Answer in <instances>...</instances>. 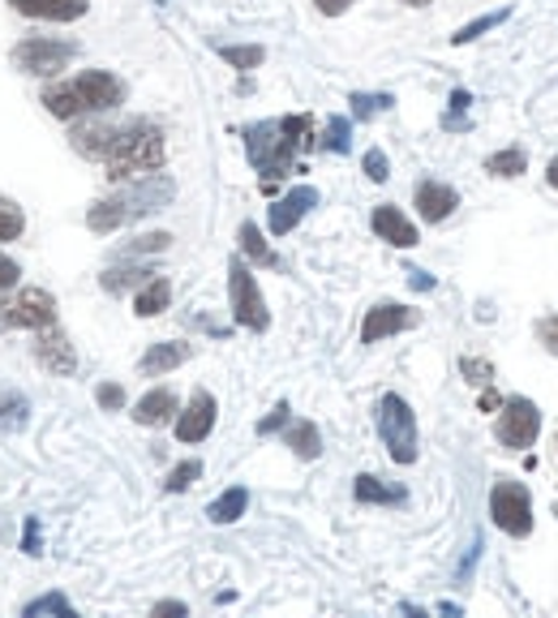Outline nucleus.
<instances>
[{
	"label": "nucleus",
	"mask_w": 558,
	"mask_h": 618,
	"mask_svg": "<svg viewBox=\"0 0 558 618\" xmlns=\"http://www.w3.org/2000/svg\"><path fill=\"white\" fill-rule=\"evenodd\" d=\"M236 241H241V254L245 258H254L258 267H276V250L267 245V237L258 232V223H241V232H236Z\"/></svg>",
	"instance_id": "nucleus-24"
},
{
	"label": "nucleus",
	"mask_w": 558,
	"mask_h": 618,
	"mask_svg": "<svg viewBox=\"0 0 558 618\" xmlns=\"http://www.w3.org/2000/svg\"><path fill=\"white\" fill-rule=\"evenodd\" d=\"M413 206H417V215L425 223H442V219H451V210L460 206V194H456L447 181H417Z\"/></svg>",
	"instance_id": "nucleus-13"
},
{
	"label": "nucleus",
	"mask_w": 558,
	"mask_h": 618,
	"mask_svg": "<svg viewBox=\"0 0 558 618\" xmlns=\"http://www.w3.org/2000/svg\"><path fill=\"white\" fill-rule=\"evenodd\" d=\"M352 498L356 502H378V507H400L409 494L396 489V485H387V481L369 477V473H361V477L352 481Z\"/></svg>",
	"instance_id": "nucleus-22"
},
{
	"label": "nucleus",
	"mask_w": 558,
	"mask_h": 618,
	"mask_svg": "<svg viewBox=\"0 0 558 618\" xmlns=\"http://www.w3.org/2000/svg\"><path fill=\"white\" fill-rule=\"evenodd\" d=\"M190 343L181 340H163V343H150L146 352H142L138 369L142 374H168V369H177V365H185L190 361Z\"/></svg>",
	"instance_id": "nucleus-18"
},
{
	"label": "nucleus",
	"mask_w": 558,
	"mask_h": 618,
	"mask_svg": "<svg viewBox=\"0 0 558 618\" xmlns=\"http://www.w3.org/2000/svg\"><path fill=\"white\" fill-rule=\"evenodd\" d=\"M35 356H39V365H48L52 374H65V378L77 369L73 343L65 340V331H57V323H52V327H44V336H39V343H35Z\"/></svg>",
	"instance_id": "nucleus-15"
},
{
	"label": "nucleus",
	"mask_w": 558,
	"mask_h": 618,
	"mask_svg": "<svg viewBox=\"0 0 558 618\" xmlns=\"http://www.w3.org/2000/svg\"><path fill=\"white\" fill-rule=\"evenodd\" d=\"M22 228H26V219H22V210L9 203H0V241H13V237H22Z\"/></svg>",
	"instance_id": "nucleus-35"
},
{
	"label": "nucleus",
	"mask_w": 558,
	"mask_h": 618,
	"mask_svg": "<svg viewBox=\"0 0 558 618\" xmlns=\"http://www.w3.org/2000/svg\"><path fill=\"white\" fill-rule=\"evenodd\" d=\"M77 44L73 39H52V35H31L13 48V65L31 77H57L61 69H70L77 61Z\"/></svg>",
	"instance_id": "nucleus-6"
},
{
	"label": "nucleus",
	"mask_w": 558,
	"mask_h": 618,
	"mask_svg": "<svg viewBox=\"0 0 558 618\" xmlns=\"http://www.w3.org/2000/svg\"><path fill=\"white\" fill-rule=\"evenodd\" d=\"M168 301H172V283L163 275H150L138 288V296H134V314L138 318H155V314L168 310Z\"/></svg>",
	"instance_id": "nucleus-21"
},
{
	"label": "nucleus",
	"mask_w": 558,
	"mask_h": 618,
	"mask_svg": "<svg viewBox=\"0 0 558 618\" xmlns=\"http://www.w3.org/2000/svg\"><path fill=\"white\" fill-rule=\"evenodd\" d=\"M413 288H417V292H429V288H434V279H429L425 271H413Z\"/></svg>",
	"instance_id": "nucleus-45"
},
{
	"label": "nucleus",
	"mask_w": 558,
	"mask_h": 618,
	"mask_svg": "<svg viewBox=\"0 0 558 618\" xmlns=\"http://www.w3.org/2000/svg\"><path fill=\"white\" fill-rule=\"evenodd\" d=\"M26 618H39V615H73L70 597H61V593H48V597H39V602H31L26 610H22Z\"/></svg>",
	"instance_id": "nucleus-33"
},
{
	"label": "nucleus",
	"mask_w": 558,
	"mask_h": 618,
	"mask_svg": "<svg viewBox=\"0 0 558 618\" xmlns=\"http://www.w3.org/2000/svg\"><path fill=\"white\" fill-rule=\"evenodd\" d=\"M489 516L507 537H529L533 533V498L520 481H494L489 489Z\"/></svg>",
	"instance_id": "nucleus-7"
},
{
	"label": "nucleus",
	"mask_w": 558,
	"mask_h": 618,
	"mask_svg": "<svg viewBox=\"0 0 558 618\" xmlns=\"http://www.w3.org/2000/svg\"><path fill=\"white\" fill-rule=\"evenodd\" d=\"M361 168H365V177H369L374 185H383V181L391 177V168H387V155H383L378 146H369V150H365V159H361Z\"/></svg>",
	"instance_id": "nucleus-34"
},
{
	"label": "nucleus",
	"mask_w": 558,
	"mask_h": 618,
	"mask_svg": "<svg viewBox=\"0 0 558 618\" xmlns=\"http://www.w3.org/2000/svg\"><path fill=\"white\" fill-rule=\"evenodd\" d=\"M57 323V301L44 288H22L13 301L0 305V327H31L44 331Z\"/></svg>",
	"instance_id": "nucleus-10"
},
{
	"label": "nucleus",
	"mask_w": 558,
	"mask_h": 618,
	"mask_svg": "<svg viewBox=\"0 0 558 618\" xmlns=\"http://www.w3.org/2000/svg\"><path fill=\"white\" fill-rule=\"evenodd\" d=\"M26 554H39V520H26Z\"/></svg>",
	"instance_id": "nucleus-43"
},
{
	"label": "nucleus",
	"mask_w": 558,
	"mask_h": 618,
	"mask_svg": "<svg viewBox=\"0 0 558 618\" xmlns=\"http://www.w3.org/2000/svg\"><path fill=\"white\" fill-rule=\"evenodd\" d=\"M155 615H190V610H185V602H159Z\"/></svg>",
	"instance_id": "nucleus-44"
},
{
	"label": "nucleus",
	"mask_w": 558,
	"mask_h": 618,
	"mask_svg": "<svg viewBox=\"0 0 558 618\" xmlns=\"http://www.w3.org/2000/svg\"><path fill=\"white\" fill-rule=\"evenodd\" d=\"M546 181H550V185L558 190V155L550 159V168H546Z\"/></svg>",
	"instance_id": "nucleus-46"
},
{
	"label": "nucleus",
	"mask_w": 558,
	"mask_h": 618,
	"mask_svg": "<svg viewBox=\"0 0 558 618\" xmlns=\"http://www.w3.org/2000/svg\"><path fill=\"white\" fill-rule=\"evenodd\" d=\"M511 17V9H494V13H486V17H477V22H469V26H460L456 35H451V44L456 48H464V44H473V39H482L486 31H494V26H502Z\"/></svg>",
	"instance_id": "nucleus-27"
},
{
	"label": "nucleus",
	"mask_w": 558,
	"mask_h": 618,
	"mask_svg": "<svg viewBox=\"0 0 558 618\" xmlns=\"http://www.w3.org/2000/svg\"><path fill=\"white\" fill-rule=\"evenodd\" d=\"M22 17H39V22H77L90 4L86 0H9Z\"/></svg>",
	"instance_id": "nucleus-17"
},
{
	"label": "nucleus",
	"mask_w": 558,
	"mask_h": 618,
	"mask_svg": "<svg viewBox=\"0 0 558 618\" xmlns=\"http://www.w3.org/2000/svg\"><path fill=\"white\" fill-rule=\"evenodd\" d=\"M219 57L232 69H258L267 61V48H263V44H223Z\"/></svg>",
	"instance_id": "nucleus-26"
},
{
	"label": "nucleus",
	"mask_w": 558,
	"mask_h": 618,
	"mask_svg": "<svg viewBox=\"0 0 558 618\" xmlns=\"http://www.w3.org/2000/svg\"><path fill=\"white\" fill-rule=\"evenodd\" d=\"M486 172L489 177H524L529 172V155L520 150V146H507V150H494V155H486Z\"/></svg>",
	"instance_id": "nucleus-25"
},
{
	"label": "nucleus",
	"mask_w": 558,
	"mask_h": 618,
	"mask_svg": "<svg viewBox=\"0 0 558 618\" xmlns=\"http://www.w3.org/2000/svg\"><path fill=\"white\" fill-rule=\"evenodd\" d=\"M172 198H177L172 177L150 172V177H138L130 190H121V194H112V198H99V203L86 210V228H90V232H117V228L134 223L142 215L163 210Z\"/></svg>",
	"instance_id": "nucleus-4"
},
{
	"label": "nucleus",
	"mask_w": 558,
	"mask_h": 618,
	"mask_svg": "<svg viewBox=\"0 0 558 618\" xmlns=\"http://www.w3.org/2000/svg\"><path fill=\"white\" fill-rule=\"evenodd\" d=\"M404 4H413V9H425V4H429V0H404Z\"/></svg>",
	"instance_id": "nucleus-48"
},
{
	"label": "nucleus",
	"mask_w": 558,
	"mask_h": 618,
	"mask_svg": "<svg viewBox=\"0 0 558 618\" xmlns=\"http://www.w3.org/2000/svg\"><path fill=\"white\" fill-rule=\"evenodd\" d=\"M460 369L469 374V383H489V374H494V365H489V361H473V356H464V361H460Z\"/></svg>",
	"instance_id": "nucleus-39"
},
{
	"label": "nucleus",
	"mask_w": 558,
	"mask_h": 618,
	"mask_svg": "<svg viewBox=\"0 0 558 618\" xmlns=\"http://www.w3.org/2000/svg\"><path fill=\"white\" fill-rule=\"evenodd\" d=\"M369 223H374V232H378L387 245H396V250H413V245H417V228L404 219V210H400V206H391V203L378 206Z\"/></svg>",
	"instance_id": "nucleus-16"
},
{
	"label": "nucleus",
	"mask_w": 558,
	"mask_h": 618,
	"mask_svg": "<svg viewBox=\"0 0 558 618\" xmlns=\"http://www.w3.org/2000/svg\"><path fill=\"white\" fill-rule=\"evenodd\" d=\"M349 104H352V117H356V121H374V117L387 112L396 99H391V95H365V90H356Z\"/></svg>",
	"instance_id": "nucleus-28"
},
{
	"label": "nucleus",
	"mask_w": 558,
	"mask_h": 618,
	"mask_svg": "<svg viewBox=\"0 0 558 618\" xmlns=\"http://www.w3.org/2000/svg\"><path fill=\"white\" fill-rule=\"evenodd\" d=\"M378 438L396 464L417 460V416L409 409L404 396H383L378 400Z\"/></svg>",
	"instance_id": "nucleus-5"
},
{
	"label": "nucleus",
	"mask_w": 558,
	"mask_h": 618,
	"mask_svg": "<svg viewBox=\"0 0 558 618\" xmlns=\"http://www.w3.org/2000/svg\"><path fill=\"white\" fill-rule=\"evenodd\" d=\"M314 206H318V190H314V185H296V190H288V194L271 206V232H276V237H288Z\"/></svg>",
	"instance_id": "nucleus-12"
},
{
	"label": "nucleus",
	"mask_w": 558,
	"mask_h": 618,
	"mask_svg": "<svg viewBox=\"0 0 558 618\" xmlns=\"http://www.w3.org/2000/svg\"><path fill=\"white\" fill-rule=\"evenodd\" d=\"M168 232H150V237H138L134 245H130V254H159V250H168Z\"/></svg>",
	"instance_id": "nucleus-37"
},
{
	"label": "nucleus",
	"mask_w": 558,
	"mask_h": 618,
	"mask_svg": "<svg viewBox=\"0 0 558 618\" xmlns=\"http://www.w3.org/2000/svg\"><path fill=\"white\" fill-rule=\"evenodd\" d=\"M150 271H142V267H130V271H104L99 275V283H104V292H125L130 283H146Z\"/></svg>",
	"instance_id": "nucleus-32"
},
{
	"label": "nucleus",
	"mask_w": 558,
	"mask_h": 618,
	"mask_svg": "<svg viewBox=\"0 0 558 618\" xmlns=\"http://www.w3.org/2000/svg\"><path fill=\"white\" fill-rule=\"evenodd\" d=\"M314 142V117H279V121H258L245 130V155L263 172V190L271 194L279 177L296 168V155Z\"/></svg>",
	"instance_id": "nucleus-2"
},
{
	"label": "nucleus",
	"mask_w": 558,
	"mask_h": 618,
	"mask_svg": "<svg viewBox=\"0 0 558 618\" xmlns=\"http://www.w3.org/2000/svg\"><path fill=\"white\" fill-rule=\"evenodd\" d=\"M498 404H502V400H498V396H494V391H486V396H482V409H498Z\"/></svg>",
	"instance_id": "nucleus-47"
},
{
	"label": "nucleus",
	"mask_w": 558,
	"mask_h": 618,
	"mask_svg": "<svg viewBox=\"0 0 558 618\" xmlns=\"http://www.w3.org/2000/svg\"><path fill=\"white\" fill-rule=\"evenodd\" d=\"M537 434H542V409H537L533 400H524V396L502 400V412H498V421H494V438H498L502 447L524 451V447L537 443Z\"/></svg>",
	"instance_id": "nucleus-9"
},
{
	"label": "nucleus",
	"mask_w": 558,
	"mask_h": 618,
	"mask_svg": "<svg viewBox=\"0 0 558 618\" xmlns=\"http://www.w3.org/2000/svg\"><path fill=\"white\" fill-rule=\"evenodd\" d=\"M245 507H250V489L245 485H232V489H223L215 502L207 507L210 524H236L241 516H245Z\"/></svg>",
	"instance_id": "nucleus-23"
},
{
	"label": "nucleus",
	"mask_w": 558,
	"mask_h": 618,
	"mask_svg": "<svg viewBox=\"0 0 558 618\" xmlns=\"http://www.w3.org/2000/svg\"><path fill=\"white\" fill-rule=\"evenodd\" d=\"M323 146H327V150H336V155H349L352 150V121L349 117H331V121H327V137H323Z\"/></svg>",
	"instance_id": "nucleus-30"
},
{
	"label": "nucleus",
	"mask_w": 558,
	"mask_h": 618,
	"mask_svg": "<svg viewBox=\"0 0 558 618\" xmlns=\"http://www.w3.org/2000/svg\"><path fill=\"white\" fill-rule=\"evenodd\" d=\"M73 150L104 163L108 181H138L163 168V130L155 121H125V125H82L73 130Z\"/></svg>",
	"instance_id": "nucleus-1"
},
{
	"label": "nucleus",
	"mask_w": 558,
	"mask_h": 618,
	"mask_svg": "<svg viewBox=\"0 0 558 618\" xmlns=\"http://www.w3.org/2000/svg\"><path fill=\"white\" fill-rule=\"evenodd\" d=\"M469 108H473V95L456 86V90H451V108H447V117H442V130H451V134H456V130H469V117H464Z\"/></svg>",
	"instance_id": "nucleus-29"
},
{
	"label": "nucleus",
	"mask_w": 558,
	"mask_h": 618,
	"mask_svg": "<svg viewBox=\"0 0 558 618\" xmlns=\"http://www.w3.org/2000/svg\"><path fill=\"white\" fill-rule=\"evenodd\" d=\"M537 336H542V343L558 356V314L555 318H546V323H537Z\"/></svg>",
	"instance_id": "nucleus-40"
},
{
	"label": "nucleus",
	"mask_w": 558,
	"mask_h": 618,
	"mask_svg": "<svg viewBox=\"0 0 558 618\" xmlns=\"http://www.w3.org/2000/svg\"><path fill=\"white\" fill-rule=\"evenodd\" d=\"M177 416V396L168 391V387H155V391H146L138 404H134V421L138 425H168Z\"/></svg>",
	"instance_id": "nucleus-19"
},
{
	"label": "nucleus",
	"mask_w": 558,
	"mask_h": 618,
	"mask_svg": "<svg viewBox=\"0 0 558 618\" xmlns=\"http://www.w3.org/2000/svg\"><path fill=\"white\" fill-rule=\"evenodd\" d=\"M283 443L292 447L296 460H318L323 456V434L314 421H288L283 425Z\"/></svg>",
	"instance_id": "nucleus-20"
},
{
	"label": "nucleus",
	"mask_w": 558,
	"mask_h": 618,
	"mask_svg": "<svg viewBox=\"0 0 558 618\" xmlns=\"http://www.w3.org/2000/svg\"><path fill=\"white\" fill-rule=\"evenodd\" d=\"M417 323H421L417 310L383 301V305H374V310L365 314V323H361V343H378V340H387V336H400V331H409V327H417Z\"/></svg>",
	"instance_id": "nucleus-11"
},
{
	"label": "nucleus",
	"mask_w": 558,
	"mask_h": 618,
	"mask_svg": "<svg viewBox=\"0 0 558 618\" xmlns=\"http://www.w3.org/2000/svg\"><path fill=\"white\" fill-rule=\"evenodd\" d=\"M318 4V13H327V17H340V13H349L352 0H314Z\"/></svg>",
	"instance_id": "nucleus-42"
},
{
	"label": "nucleus",
	"mask_w": 558,
	"mask_h": 618,
	"mask_svg": "<svg viewBox=\"0 0 558 618\" xmlns=\"http://www.w3.org/2000/svg\"><path fill=\"white\" fill-rule=\"evenodd\" d=\"M95 400H99V409H108V412L125 409V391H121L117 383H104V387L95 391Z\"/></svg>",
	"instance_id": "nucleus-36"
},
{
	"label": "nucleus",
	"mask_w": 558,
	"mask_h": 618,
	"mask_svg": "<svg viewBox=\"0 0 558 618\" xmlns=\"http://www.w3.org/2000/svg\"><path fill=\"white\" fill-rule=\"evenodd\" d=\"M13 283H17V263H13V258H4V254H0V292H9V288H13Z\"/></svg>",
	"instance_id": "nucleus-41"
},
{
	"label": "nucleus",
	"mask_w": 558,
	"mask_h": 618,
	"mask_svg": "<svg viewBox=\"0 0 558 618\" xmlns=\"http://www.w3.org/2000/svg\"><path fill=\"white\" fill-rule=\"evenodd\" d=\"M228 301H232V318L245 331H267L271 327V314H267V301L258 292V279L250 275V267L241 258H232V267H228Z\"/></svg>",
	"instance_id": "nucleus-8"
},
{
	"label": "nucleus",
	"mask_w": 558,
	"mask_h": 618,
	"mask_svg": "<svg viewBox=\"0 0 558 618\" xmlns=\"http://www.w3.org/2000/svg\"><path fill=\"white\" fill-rule=\"evenodd\" d=\"M288 412H292V409H288V404H276V409H271V416H263V421H258V434L267 438V434H276V429H283V425L292 421Z\"/></svg>",
	"instance_id": "nucleus-38"
},
{
	"label": "nucleus",
	"mask_w": 558,
	"mask_h": 618,
	"mask_svg": "<svg viewBox=\"0 0 558 618\" xmlns=\"http://www.w3.org/2000/svg\"><path fill=\"white\" fill-rule=\"evenodd\" d=\"M125 104V82L108 69H86L77 77H65L57 86L44 90V108L61 121L73 117H90V112H112Z\"/></svg>",
	"instance_id": "nucleus-3"
},
{
	"label": "nucleus",
	"mask_w": 558,
	"mask_h": 618,
	"mask_svg": "<svg viewBox=\"0 0 558 618\" xmlns=\"http://www.w3.org/2000/svg\"><path fill=\"white\" fill-rule=\"evenodd\" d=\"M210 429H215V400H210V391H194V400L177 416V438L181 443H203Z\"/></svg>",
	"instance_id": "nucleus-14"
},
{
	"label": "nucleus",
	"mask_w": 558,
	"mask_h": 618,
	"mask_svg": "<svg viewBox=\"0 0 558 618\" xmlns=\"http://www.w3.org/2000/svg\"><path fill=\"white\" fill-rule=\"evenodd\" d=\"M198 477H203V460H185V464H177V469L168 473L163 489H168V494H181V489H190Z\"/></svg>",
	"instance_id": "nucleus-31"
}]
</instances>
